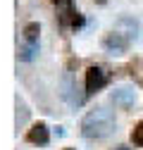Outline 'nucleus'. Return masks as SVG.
Instances as JSON below:
<instances>
[{
	"mask_svg": "<svg viewBox=\"0 0 143 150\" xmlns=\"http://www.w3.org/2000/svg\"><path fill=\"white\" fill-rule=\"evenodd\" d=\"M38 33H41L38 22H29V24L24 26V38H26V43H38Z\"/></svg>",
	"mask_w": 143,
	"mask_h": 150,
	"instance_id": "nucleus-8",
	"label": "nucleus"
},
{
	"mask_svg": "<svg viewBox=\"0 0 143 150\" xmlns=\"http://www.w3.org/2000/svg\"><path fill=\"white\" fill-rule=\"evenodd\" d=\"M117 150H129V148H127V145H119V148H117Z\"/></svg>",
	"mask_w": 143,
	"mask_h": 150,
	"instance_id": "nucleus-10",
	"label": "nucleus"
},
{
	"mask_svg": "<svg viewBox=\"0 0 143 150\" xmlns=\"http://www.w3.org/2000/svg\"><path fill=\"white\" fill-rule=\"evenodd\" d=\"M112 100H115V105L129 110V107H134V103H136V91H134L131 86H122V88L112 91Z\"/></svg>",
	"mask_w": 143,
	"mask_h": 150,
	"instance_id": "nucleus-6",
	"label": "nucleus"
},
{
	"mask_svg": "<svg viewBox=\"0 0 143 150\" xmlns=\"http://www.w3.org/2000/svg\"><path fill=\"white\" fill-rule=\"evenodd\" d=\"M117 129V119H115V112L107 110V107H96V110H88L84 119H81V134L91 141H100L107 138L110 134H115Z\"/></svg>",
	"mask_w": 143,
	"mask_h": 150,
	"instance_id": "nucleus-1",
	"label": "nucleus"
},
{
	"mask_svg": "<svg viewBox=\"0 0 143 150\" xmlns=\"http://www.w3.org/2000/svg\"><path fill=\"white\" fill-rule=\"evenodd\" d=\"M129 38L127 36H122V33H117V31H112V33H107L105 38H103V48H105V52H110V55H124L129 50Z\"/></svg>",
	"mask_w": 143,
	"mask_h": 150,
	"instance_id": "nucleus-2",
	"label": "nucleus"
},
{
	"mask_svg": "<svg viewBox=\"0 0 143 150\" xmlns=\"http://www.w3.org/2000/svg\"><path fill=\"white\" fill-rule=\"evenodd\" d=\"M105 83H107V69H105V67L93 64V67L86 69V91H88V93L100 91Z\"/></svg>",
	"mask_w": 143,
	"mask_h": 150,
	"instance_id": "nucleus-3",
	"label": "nucleus"
},
{
	"mask_svg": "<svg viewBox=\"0 0 143 150\" xmlns=\"http://www.w3.org/2000/svg\"><path fill=\"white\" fill-rule=\"evenodd\" d=\"M36 55H38V43H24L19 48V60L22 62H33Z\"/></svg>",
	"mask_w": 143,
	"mask_h": 150,
	"instance_id": "nucleus-7",
	"label": "nucleus"
},
{
	"mask_svg": "<svg viewBox=\"0 0 143 150\" xmlns=\"http://www.w3.org/2000/svg\"><path fill=\"white\" fill-rule=\"evenodd\" d=\"M26 141H29V143H36V145H45V143L50 141V129H48V124H43V122L33 124V126L26 131Z\"/></svg>",
	"mask_w": 143,
	"mask_h": 150,
	"instance_id": "nucleus-5",
	"label": "nucleus"
},
{
	"mask_svg": "<svg viewBox=\"0 0 143 150\" xmlns=\"http://www.w3.org/2000/svg\"><path fill=\"white\" fill-rule=\"evenodd\" d=\"M131 143L134 145H143V122H138L136 129L131 131Z\"/></svg>",
	"mask_w": 143,
	"mask_h": 150,
	"instance_id": "nucleus-9",
	"label": "nucleus"
},
{
	"mask_svg": "<svg viewBox=\"0 0 143 150\" xmlns=\"http://www.w3.org/2000/svg\"><path fill=\"white\" fill-rule=\"evenodd\" d=\"M64 150H74V148H64Z\"/></svg>",
	"mask_w": 143,
	"mask_h": 150,
	"instance_id": "nucleus-11",
	"label": "nucleus"
},
{
	"mask_svg": "<svg viewBox=\"0 0 143 150\" xmlns=\"http://www.w3.org/2000/svg\"><path fill=\"white\" fill-rule=\"evenodd\" d=\"M115 31L122 33V36H127V38L131 41V38H136V36H138L141 26H138V22L134 19V17H119V19L115 22Z\"/></svg>",
	"mask_w": 143,
	"mask_h": 150,
	"instance_id": "nucleus-4",
	"label": "nucleus"
}]
</instances>
